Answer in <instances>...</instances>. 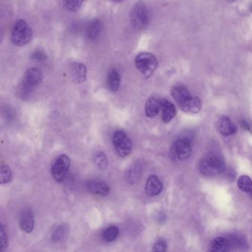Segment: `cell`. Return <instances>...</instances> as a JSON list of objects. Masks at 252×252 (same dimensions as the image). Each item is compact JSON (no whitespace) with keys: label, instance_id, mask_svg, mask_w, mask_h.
<instances>
[{"label":"cell","instance_id":"cell-1","mask_svg":"<svg viewBox=\"0 0 252 252\" xmlns=\"http://www.w3.org/2000/svg\"><path fill=\"white\" fill-rule=\"evenodd\" d=\"M42 80V73L40 70L36 68H30L25 72L22 82L18 85L17 95L20 99H28Z\"/></svg>","mask_w":252,"mask_h":252},{"label":"cell","instance_id":"cell-2","mask_svg":"<svg viewBox=\"0 0 252 252\" xmlns=\"http://www.w3.org/2000/svg\"><path fill=\"white\" fill-rule=\"evenodd\" d=\"M224 159L218 155L207 156L201 161L199 165L200 173L205 176H217L225 170Z\"/></svg>","mask_w":252,"mask_h":252},{"label":"cell","instance_id":"cell-3","mask_svg":"<svg viewBox=\"0 0 252 252\" xmlns=\"http://www.w3.org/2000/svg\"><path fill=\"white\" fill-rule=\"evenodd\" d=\"M33 36L31 27L23 19L18 20L14 25L11 35V42L18 47L24 46L29 43Z\"/></svg>","mask_w":252,"mask_h":252},{"label":"cell","instance_id":"cell-4","mask_svg":"<svg viewBox=\"0 0 252 252\" xmlns=\"http://www.w3.org/2000/svg\"><path fill=\"white\" fill-rule=\"evenodd\" d=\"M130 22L132 27L139 31L146 29L149 24V14L146 5L136 4L130 13Z\"/></svg>","mask_w":252,"mask_h":252},{"label":"cell","instance_id":"cell-5","mask_svg":"<svg viewBox=\"0 0 252 252\" xmlns=\"http://www.w3.org/2000/svg\"><path fill=\"white\" fill-rule=\"evenodd\" d=\"M135 63L138 71L146 77L150 76L158 66L156 56L148 52L138 54L137 56L135 57Z\"/></svg>","mask_w":252,"mask_h":252},{"label":"cell","instance_id":"cell-6","mask_svg":"<svg viewBox=\"0 0 252 252\" xmlns=\"http://www.w3.org/2000/svg\"><path fill=\"white\" fill-rule=\"evenodd\" d=\"M112 144L115 151L120 157H126L132 151V142L123 131H116L113 134Z\"/></svg>","mask_w":252,"mask_h":252},{"label":"cell","instance_id":"cell-7","mask_svg":"<svg viewBox=\"0 0 252 252\" xmlns=\"http://www.w3.org/2000/svg\"><path fill=\"white\" fill-rule=\"evenodd\" d=\"M71 166V160L67 155H61L54 161L51 167L53 178L57 182H62L66 177L67 173Z\"/></svg>","mask_w":252,"mask_h":252},{"label":"cell","instance_id":"cell-8","mask_svg":"<svg viewBox=\"0 0 252 252\" xmlns=\"http://www.w3.org/2000/svg\"><path fill=\"white\" fill-rule=\"evenodd\" d=\"M192 145L190 141L186 138L178 139L172 147L171 155L176 160L184 161L190 156Z\"/></svg>","mask_w":252,"mask_h":252},{"label":"cell","instance_id":"cell-9","mask_svg":"<svg viewBox=\"0 0 252 252\" xmlns=\"http://www.w3.org/2000/svg\"><path fill=\"white\" fill-rule=\"evenodd\" d=\"M19 226L21 229L26 233H31L35 226V218L33 211L27 208L22 212L19 219Z\"/></svg>","mask_w":252,"mask_h":252},{"label":"cell","instance_id":"cell-10","mask_svg":"<svg viewBox=\"0 0 252 252\" xmlns=\"http://www.w3.org/2000/svg\"><path fill=\"white\" fill-rule=\"evenodd\" d=\"M87 187L90 192L99 196H108L110 191L109 186L105 181L99 179L89 180Z\"/></svg>","mask_w":252,"mask_h":252},{"label":"cell","instance_id":"cell-11","mask_svg":"<svg viewBox=\"0 0 252 252\" xmlns=\"http://www.w3.org/2000/svg\"><path fill=\"white\" fill-rule=\"evenodd\" d=\"M217 126L220 133L226 137L229 135H234L237 131L236 125L226 115H223L220 118Z\"/></svg>","mask_w":252,"mask_h":252},{"label":"cell","instance_id":"cell-12","mask_svg":"<svg viewBox=\"0 0 252 252\" xmlns=\"http://www.w3.org/2000/svg\"><path fill=\"white\" fill-rule=\"evenodd\" d=\"M162 189H163V184L157 176L152 175L148 178L145 186V191L148 196L150 197L159 196L162 192Z\"/></svg>","mask_w":252,"mask_h":252},{"label":"cell","instance_id":"cell-13","mask_svg":"<svg viewBox=\"0 0 252 252\" xmlns=\"http://www.w3.org/2000/svg\"><path fill=\"white\" fill-rule=\"evenodd\" d=\"M171 93L179 107L181 106L192 95L189 93L187 88L181 85L174 86L171 90Z\"/></svg>","mask_w":252,"mask_h":252},{"label":"cell","instance_id":"cell-14","mask_svg":"<svg viewBox=\"0 0 252 252\" xmlns=\"http://www.w3.org/2000/svg\"><path fill=\"white\" fill-rule=\"evenodd\" d=\"M71 75L74 82L78 84L83 83L87 79V68L82 63L75 62L71 67Z\"/></svg>","mask_w":252,"mask_h":252},{"label":"cell","instance_id":"cell-15","mask_svg":"<svg viewBox=\"0 0 252 252\" xmlns=\"http://www.w3.org/2000/svg\"><path fill=\"white\" fill-rule=\"evenodd\" d=\"M102 30V23L98 18H95L88 24L86 34L89 40L95 42L100 36Z\"/></svg>","mask_w":252,"mask_h":252},{"label":"cell","instance_id":"cell-16","mask_svg":"<svg viewBox=\"0 0 252 252\" xmlns=\"http://www.w3.org/2000/svg\"><path fill=\"white\" fill-rule=\"evenodd\" d=\"M161 109L162 110V120L169 123L176 115V107L167 100H161Z\"/></svg>","mask_w":252,"mask_h":252},{"label":"cell","instance_id":"cell-17","mask_svg":"<svg viewBox=\"0 0 252 252\" xmlns=\"http://www.w3.org/2000/svg\"><path fill=\"white\" fill-rule=\"evenodd\" d=\"M201 101L199 98L191 95L189 99L180 107L182 110L189 113L196 114L201 109Z\"/></svg>","mask_w":252,"mask_h":252},{"label":"cell","instance_id":"cell-18","mask_svg":"<svg viewBox=\"0 0 252 252\" xmlns=\"http://www.w3.org/2000/svg\"><path fill=\"white\" fill-rule=\"evenodd\" d=\"M230 243L229 240L224 237H216L211 241L209 245V251L213 252H225L229 250Z\"/></svg>","mask_w":252,"mask_h":252},{"label":"cell","instance_id":"cell-19","mask_svg":"<svg viewBox=\"0 0 252 252\" xmlns=\"http://www.w3.org/2000/svg\"><path fill=\"white\" fill-rule=\"evenodd\" d=\"M161 109V100L151 97L145 105V112L147 117L154 118L158 115Z\"/></svg>","mask_w":252,"mask_h":252},{"label":"cell","instance_id":"cell-20","mask_svg":"<svg viewBox=\"0 0 252 252\" xmlns=\"http://www.w3.org/2000/svg\"><path fill=\"white\" fill-rule=\"evenodd\" d=\"M121 84V77L119 72L115 69H112L108 72V85L112 92H116L119 89Z\"/></svg>","mask_w":252,"mask_h":252},{"label":"cell","instance_id":"cell-21","mask_svg":"<svg viewBox=\"0 0 252 252\" xmlns=\"http://www.w3.org/2000/svg\"><path fill=\"white\" fill-rule=\"evenodd\" d=\"M93 162L95 167L99 170H105L108 168V159L106 155L102 151H98L94 154Z\"/></svg>","mask_w":252,"mask_h":252},{"label":"cell","instance_id":"cell-22","mask_svg":"<svg viewBox=\"0 0 252 252\" xmlns=\"http://www.w3.org/2000/svg\"><path fill=\"white\" fill-rule=\"evenodd\" d=\"M11 168L5 163H0V184H6L12 180Z\"/></svg>","mask_w":252,"mask_h":252},{"label":"cell","instance_id":"cell-23","mask_svg":"<svg viewBox=\"0 0 252 252\" xmlns=\"http://www.w3.org/2000/svg\"><path fill=\"white\" fill-rule=\"evenodd\" d=\"M119 234V228L116 226H109L108 229H105V232L102 234V237L105 242H112L117 238Z\"/></svg>","mask_w":252,"mask_h":252},{"label":"cell","instance_id":"cell-24","mask_svg":"<svg viewBox=\"0 0 252 252\" xmlns=\"http://www.w3.org/2000/svg\"><path fill=\"white\" fill-rule=\"evenodd\" d=\"M237 185H238V187L243 192H246V193H251L252 192V180H251L249 176H241L238 179Z\"/></svg>","mask_w":252,"mask_h":252},{"label":"cell","instance_id":"cell-25","mask_svg":"<svg viewBox=\"0 0 252 252\" xmlns=\"http://www.w3.org/2000/svg\"><path fill=\"white\" fill-rule=\"evenodd\" d=\"M85 0H65V5L68 11L76 12L80 9Z\"/></svg>","mask_w":252,"mask_h":252},{"label":"cell","instance_id":"cell-26","mask_svg":"<svg viewBox=\"0 0 252 252\" xmlns=\"http://www.w3.org/2000/svg\"><path fill=\"white\" fill-rule=\"evenodd\" d=\"M8 238L6 231L3 225L0 223V251H3L8 247Z\"/></svg>","mask_w":252,"mask_h":252},{"label":"cell","instance_id":"cell-27","mask_svg":"<svg viewBox=\"0 0 252 252\" xmlns=\"http://www.w3.org/2000/svg\"><path fill=\"white\" fill-rule=\"evenodd\" d=\"M65 234V229L63 226H59L55 228V230L53 232L52 240L54 242H58L62 240Z\"/></svg>","mask_w":252,"mask_h":252},{"label":"cell","instance_id":"cell-28","mask_svg":"<svg viewBox=\"0 0 252 252\" xmlns=\"http://www.w3.org/2000/svg\"><path fill=\"white\" fill-rule=\"evenodd\" d=\"M31 59L36 62H43V61L46 60L47 55L43 51L41 50H37L31 55Z\"/></svg>","mask_w":252,"mask_h":252},{"label":"cell","instance_id":"cell-29","mask_svg":"<svg viewBox=\"0 0 252 252\" xmlns=\"http://www.w3.org/2000/svg\"><path fill=\"white\" fill-rule=\"evenodd\" d=\"M154 252H165L166 250V244L164 241H158L157 243L154 246Z\"/></svg>","mask_w":252,"mask_h":252},{"label":"cell","instance_id":"cell-30","mask_svg":"<svg viewBox=\"0 0 252 252\" xmlns=\"http://www.w3.org/2000/svg\"><path fill=\"white\" fill-rule=\"evenodd\" d=\"M4 38V31L2 27L0 26V44L2 43Z\"/></svg>","mask_w":252,"mask_h":252},{"label":"cell","instance_id":"cell-31","mask_svg":"<svg viewBox=\"0 0 252 252\" xmlns=\"http://www.w3.org/2000/svg\"><path fill=\"white\" fill-rule=\"evenodd\" d=\"M242 124H243V127L244 128V129H250V127H249V125H248L247 122H242Z\"/></svg>","mask_w":252,"mask_h":252},{"label":"cell","instance_id":"cell-32","mask_svg":"<svg viewBox=\"0 0 252 252\" xmlns=\"http://www.w3.org/2000/svg\"><path fill=\"white\" fill-rule=\"evenodd\" d=\"M112 1H113V2H121V1H122V0H112Z\"/></svg>","mask_w":252,"mask_h":252},{"label":"cell","instance_id":"cell-33","mask_svg":"<svg viewBox=\"0 0 252 252\" xmlns=\"http://www.w3.org/2000/svg\"><path fill=\"white\" fill-rule=\"evenodd\" d=\"M231 1H234V0H231Z\"/></svg>","mask_w":252,"mask_h":252}]
</instances>
